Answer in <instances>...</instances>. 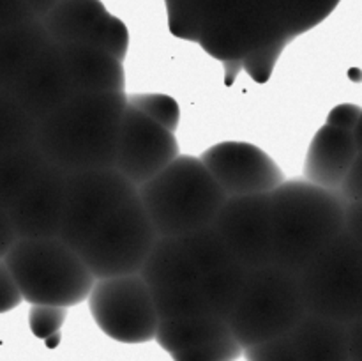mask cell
I'll return each instance as SVG.
<instances>
[{
	"label": "cell",
	"instance_id": "6da1fadb",
	"mask_svg": "<svg viewBox=\"0 0 362 361\" xmlns=\"http://www.w3.org/2000/svg\"><path fill=\"white\" fill-rule=\"evenodd\" d=\"M127 108L126 92L78 94L39 120L35 145L64 172L113 168Z\"/></svg>",
	"mask_w": 362,
	"mask_h": 361
},
{
	"label": "cell",
	"instance_id": "7a4b0ae2",
	"mask_svg": "<svg viewBox=\"0 0 362 361\" xmlns=\"http://www.w3.org/2000/svg\"><path fill=\"white\" fill-rule=\"evenodd\" d=\"M274 264L300 273L345 230L349 202L306 179L285 180L271 193Z\"/></svg>",
	"mask_w": 362,
	"mask_h": 361
},
{
	"label": "cell",
	"instance_id": "3957f363",
	"mask_svg": "<svg viewBox=\"0 0 362 361\" xmlns=\"http://www.w3.org/2000/svg\"><path fill=\"white\" fill-rule=\"evenodd\" d=\"M159 237H184L214 223L226 193L200 158L180 154L138 188Z\"/></svg>",
	"mask_w": 362,
	"mask_h": 361
},
{
	"label": "cell",
	"instance_id": "277c9868",
	"mask_svg": "<svg viewBox=\"0 0 362 361\" xmlns=\"http://www.w3.org/2000/svg\"><path fill=\"white\" fill-rule=\"evenodd\" d=\"M6 262L30 304L71 308L88 299L95 283L80 251L60 237L18 239Z\"/></svg>",
	"mask_w": 362,
	"mask_h": 361
},
{
	"label": "cell",
	"instance_id": "5b68a950",
	"mask_svg": "<svg viewBox=\"0 0 362 361\" xmlns=\"http://www.w3.org/2000/svg\"><path fill=\"white\" fill-rule=\"evenodd\" d=\"M306 314L299 275L271 264L251 269L228 326L247 349L292 333Z\"/></svg>",
	"mask_w": 362,
	"mask_h": 361
},
{
	"label": "cell",
	"instance_id": "8992f818",
	"mask_svg": "<svg viewBox=\"0 0 362 361\" xmlns=\"http://www.w3.org/2000/svg\"><path fill=\"white\" fill-rule=\"evenodd\" d=\"M297 275L310 314L343 324L362 317V248L346 230Z\"/></svg>",
	"mask_w": 362,
	"mask_h": 361
},
{
	"label": "cell",
	"instance_id": "52a82bcc",
	"mask_svg": "<svg viewBox=\"0 0 362 361\" xmlns=\"http://www.w3.org/2000/svg\"><path fill=\"white\" fill-rule=\"evenodd\" d=\"M158 239V230L136 195L113 212L78 251L95 280L117 278L138 275Z\"/></svg>",
	"mask_w": 362,
	"mask_h": 361
},
{
	"label": "cell",
	"instance_id": "ba28073f",
	"mask_svg": "<svg viewBox=\"0 0 362 361\" xmlns=\"http://www.w3.org/2000/svg\"><path fill=\"white\" fill-rule=\"evenodd\" d=\"M136 195L138 188L115 166L69 172L59 237L74 250H80L113 212Z\"/></svg>",
	"mask_w": 362,
	"mask_h": 361
},
{
	"label": "cell",
	"instance_id": "9c48e42d",
	"mask_svg": "<svg viewBox=\"0 0 362 361\" xmlns=\"http://www.w3.org/2000/svg\"><path fill=\"white\" fill-rule=\"evenodd\" d=\"M88 308L98 328L122 343L156 340L159 315L141 275L95 280Z\"/></svg>",
	"mask_w": 362,
	"mask_h": 361
},
{
	"label": "cell",
	"instance_id": "30bf717a",
	"mask_svg": "<svg viewBox=\"0 0 362 361\" xmlns=\"http://www.w3.org/2000/svg\"><path fill=\"white\" fill-rule=\"evenodd\" d=\"M140 275L151 290L159 321L211 314L198 285L197 269L180 237H159Z\"/></svg>",
	"mask_w": 362,
	"mask_h": 361
},
{
	"label": "cell",
	"instance_id": "8fae6325",
	"mask_svg": "<svg viewBox=\"0 0 362 361\" xmlns=\"http://www.w3.org/2000/svg\"><path fill=\"white\" fill-rule=\"evenodd\" d=\"M191 255L209 311L228 321L251 269L233 255L214 225L180 237Z\"/></svg>",
	"mask_w": 362,
	"mask_h": 361
},
{
	"label": "cell",
	"instance_id": "7c38bea8",
	"mask_svg": "<svg viewBox=\"0 0 362 361\" xmlns=\"http://www.w3.org/2000/svg\"><path fill=\"white\" fill-rule=\"evenodd\" d=\"M212 225L244 265L258 269L274 264L271 193L228 197Z\"/></svg>",
	"mask_w": 362,
	"mask_h": 361
},
{
	"label": "cell",
	"instance_id": "4fadbf2b",
	"mask_svg": "<svg viewBox=\"0 0 362 361\" xmlns=\"http://www.w3.org/2000/svg\"><path fill=\"white\" fill-rule=\"evenodd\" d=\"M41 21L57 45L95 46L122 62L126 59L129 32L101 0H60Z\"/></svg>",
	"mask_w": 362,
	"mask_h": 361
},
{
	"label": "cell",
	"instance_id": "5bb4252c",
	"mask_svg": "<svg viewBox=\"0 0 362 361\" xmlns=\"http://www.w3.org/2000/svg\"><path fill=\"white\" fill-rule=\"evenodd\" d=\"M179 156V142L173 131L127 105L115 161V168L122 176L140 188Z\"/></svg>",
	"mask_w": 362,
	"mask_h": 361
},
{
	"label": "cell",
	"instance_id": "9a60e30c",
	"mask_svg": "<svg viewBox=\"0 0 362 361\" xmlns=\"http://www.w3.org/2000/svg\"><path fill=\"white\" fill-rule=\"evenodd\" d=\"M226 197L272 193L285 183L278 163L247 142H221L200 156Z\"/></svg>",
	"mask_w": 362,
	"mask_h": 361
},
{
	"label": "cell",
	"instance_id": "2e32d148",
	"mask_svg": "<svg viewBox=\"0 0 362 361\" xmlns=\"http://www.w3.org/2000/svg\"><path fill=\"white\" fill-rule=\"evenodd\" d=\"M67 172L46 165L35 183L11 205L9 216L18 239L59 237L66 204Z\"/></svg>",
	"mask_w": 362,
	"mask_h": 361
},
{
	"label": "cell",
	"instance_id": "e0dca14e",
	"mask_svg": "<svg viewBox=\"0 0 362 361\" xmlns=\"http://www.w3.org/2000/svg\"><path fill=\"white\" fill-rule=\"evenodd\" d=\"M11 92L37 122L76 98V87L62 48L52 42L21 74Z\"/></svg>",
	"mask_w": 362,
	"mask_h": 361
},
{
	"label": "cell",
	"instance_id": "ac0fdd59",
	"mask_svg": "<svg viewBox=\"0 0 362 361\" xmlns=\"http://www.w3.org/2000/svg\"><path fill=\"white\" fill-rule=\"evenodd\" d=\"M359 149L352 131L324 124L311 140L304 161V179L325 190L339 191Z\"/></svg>",
	"mask_w": 362,
	"mask_h": 361
},
{
	"label": "cell",
	"instance_id": "d6986e66",
	"mask_svg": "<svg viewBox=\"0 0 362 361\" xmlns=\"http://www.w3.org/2000/svg\"><path fill=\"white\" fill-rule=\"evenodd\" d=\"M78 94L124 92L122 60L103 48L88 45H59Z\"/></svg>",
	"mask_w": 362,
	"mask_h": 361
},
{
	"label": "cell",
	"instance_id": "ffe728a7",
	"mask_svg": "<svg viewBox=\"0 0 362 361\" xmlns=\"http://www.w3.org/2000/svg\"><path fill=\"white\" fill-rule=\"evenodd\" d=\"M52 42L39 18L0 30V88L11 91Z\"/></svg>",
	"mask_w": 362,
	"mask_h": 361
},
{
	"label": "cell",
	"instance_id": "44dd1931",
	"mask_svg": "<svg viewBox=\"0 0 362 361\" xmlns=\"http://www.w3.org/2000/svg\"><path fill=\"white\" fill-rule=\"evenodd\" d=\"M290 335L303 361H350L349 324L308 311Z\"/></svg>",
	"mask_w": 362,
	"mask_h": 361
},
{
	"label": "cell",
	"instance_id": "7402d4cb",
	"mask_svg": "<svg viewBox=\"0 0 362 361\" xmlns=\"http://www.w3.org/2000/svg\"><path fill=\"white\" fill-rule=\"evenodd\" d=\"M230 331L232 329L228 321L212 314H205L197 317L175 319V321H159L156 342L172 356L212 342Z\"/></svg>",
	"mask_w": 362,
	"mask_h": 361
},
{
	"label": "cell",
	"instance_id": "603a6c76",
	"mask_svg": "<svg viewBox=\"0 0 362 361\" xmlns=\"http://www.w3.org/2000/svg\"><path fill=\"white\" fill-rule=\"evenodd\" d=\"M48 161L35 144L0 152V207L11 205L35 183Z\"/></svg>",
	"mask_w": 362,
	"mask_h": 361
},
{
	"label": "cell",
	"instance_id": "cb8c5ba5",
	"mask_svg": "<svg viewBox=\"0 0 362 361\" xmlns=\"http://www.w3.org/2000/svg\"><path fill=\"white\" fill-rule=\"evenodd\" d=\"M37 124L13 92L0 88V152L35 144Z\"/></svg>",
	"mask_w": 362,
	"mask_h": 361
},
{
	"label": "cell",
	"instance_id": "d4e9b609",
	"mask_svg": "<svg viewBox=\"0 0 362 361\" xmlns=\"http://www.w3.org/2000/svg\"><path fill=\"white\" fill-rule=\"evenodd\" d=\"M127 105L136 108L144 115L151 117L166 130L175 133L180 120L179 103L168 94H131L127 96Z\"/></svg>",
	"mask_w": 362,
	"mask_h": 361
},
{
	"label": "cell",
	"instance_id": "484cf974",
	"mask_svg": "<svg viewBox=\"0 0 362 361\" xmlns=\"http://www.w3.org/2000/svg\"><path fill=\"white\" fill-rule=\"evenodd\" d=\"M240 354H244L243 345L230 331L200 347L172 354V357L173 361H235Z\"/></svg>",
	"mask_w": 362,
	"mask_h": 361
},
{
	"label": "cell",
	"instance_id": "4316f807",
	"mask_svg": "<svg viewBox=\"0 0 362 361\" xmlns=\"http://www.w3.org/2000/svg\"><path fill=\"white\" fill-rule=\"evenodd\" d=\"M244 357L247 361H303L290 333L279 338L247 347L244 349Z\"/></svg>",
	"mask_w": 362,
	"mask_h": 361
},
{
	"label": "cell",
	"instance_id": "83f0119b",
	"mask_svg": "<svg viewBox=\"0 0 362 361\" xmlns=\"http://www.w3.org/2000/svg\"><path fill=\"white\" fill-rule=\"evenodd\" d=\"M67 317V308L49 306V304H32L28 311V324L32 333L37 338L48 340L49 336H55L62 328L64 321Z\"/></svg>",
	"mask_w": 362,
	"mask_h": 361
},
{
	"label": "cell",
	"instance_id": "f1b7e54d",
	"mask_svg": "<svg viewBox=\"0 0 362 361\" xmlns=\"http://www.w3.org/2000/svg\"><path fill=\"white\" fill-rule=\"evenodd\" d=\"M21 301H23V296L9 265L6 258H0V314L14 310Z\"/></svg>",
	"mask_w": 362,
	"mask_h": 361
},
{
	"label": "cell",
	"instance_id": "f546056e",
	"mask_svg": "<svg viewBox=\"0 0 362 361\" xmlns=\"http://www.w3.org/2000/svg\"><path fill=\"white\" fill-rule=\"evenodd\" d=\"M30 20H35V16L25 0H0V30L18 27Z\"/></svg>",
	"mask_w": 362,
	"mask_h": 361
},
{
	"label": "cell",
	"instance_id": "4dcf8cb0",
	"mask_svg": "<svg viewBox=\"0 0 362 361\" xmlns=\"http://www.w3.org/2000/svg\"><path fill=\"white\" fill-rule=\"evenodd\" d=\"M362 108L361 106L354 105V103H343V105L334 106L331 110L327 117V124L336 127H341V130L354 131L357 120H359Z\"/></svg>",
	"mask_w": 362,
	"mask_h": 361
},
{
	"label": "cell",
	"instance_id": "1f68e13d",
	"mask_svg": "<svg viewBox=\"0 0 362 361\" xmlns=\"http://www.w3.org/2000/svg\"><path fill=\"white\" fill-rule=\"evenodd\" d=\"M339 193L346 202H362V152L357 154L349 176L343 180Z\"/></svg>",
	"mask_w": 362,
	"mask_h": 361
},
{
	"label": "cell",
	"instance_id": "d6a6232c",
	"mask_svg": "<svg viewBox=\"0 0 362 361\" xmlns=\"http://www.w3.org/2000/svg\"><path fill=\"white\" fill-rule=\"evenodd\" d=\"M18 241V234L14 230L13 222H11L9 211L0 207V258H6L11 248Z\"/></svg>",
	"mask_w": 362,
	"mask_h": 361
},
{
	"label": "cell",
	"instance_id": "836d02e7",
	"mask_svg": "<svg viewBox=\"0 0 362 361\" xmlns=\"http://www.w3.org/2000/svg\"><path fill=\"white\" fill-rule=\"evenodd\" d=\"M345 230L362 248V202H349L345 214Z\"/></svg>",
	"mask_w": 362,
	"mask_h": 361
},
{
	"label": "cell",
	"instance_id": "e575fe53",
	"mask_svg": "<svg viewBox=\"0 0 362 361\" xmlns=\"http://www.w3.org/2000/svg\"><path fill=\"white\" fill-rule=\"evenodd\" d=\"M350 361H362V317L349 324Z\"/></svg>",
	"mask_w": 362,
	"mask_h": 361
},
{
	"label": "cell",
	"instance_id": "d590c367",
	"mask_svg": "<svg viewBox=\"0 0 362 361\" xmlns=\"http://www.w3.org/2000/svg\"><path fill=\"white\" fill-rule=\"evenodd\" d=\"M59 2L60 0H25V4L30 7V11L34 13V16L39 18V20H41V18H45L46 14H48L49 11H52Z\"/></svg>",
	"mask_w": 362,
	"mask_h": 361
},
{
	"label": "cell",
	"instance_id": "8d00e7d4",
	"mask_svg": "<svg viewBox=\"0 0 362 361\" xmlns=\"http://www.w3.org/2000/svg\"><path fill=\"white\" fill-rule=\"evenodd\" d=\"M354 138H356V145L357 149H359V152H362V112H361V117L359 120H357L356 127H354Z\"/></svg>",
	"mask_w": 362,
	"mask_h": 361
}]
</instances>
